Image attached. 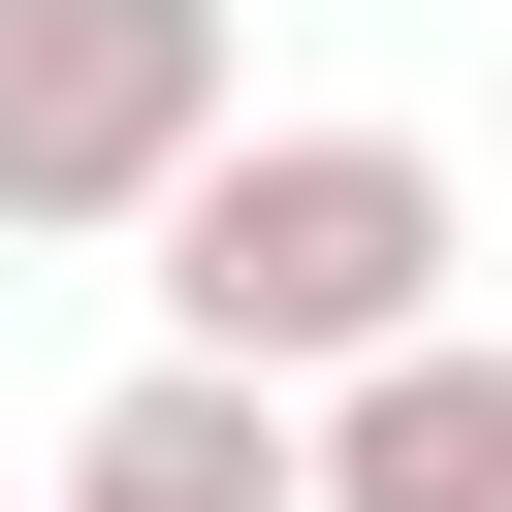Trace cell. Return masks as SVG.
<instances>
[{"label":"cell","instance_id":"obj_3","mask_svg":"<svg viewBox=\"0 0 512 512\" xmlns=\"http://www.w3.org/2000/svg\"><path fill=\"white\" fill-rule=\"evenodd\" d=\"M288 480H320V512H512V352H480V320L352 352V384L288 416Z\"/></svg>","mask_w":512,"mask_h":512},{"label":"cell","instance_id":"obj_1","mask_svg":"<svg viewBox=\"0 0 512 512\" xmlns=\"http://www.w3.org/2000/svg\"><path fill=\"white\" fill-rule=\"evenodd\" d=\"M128 256H160V352H192V384L320 416L352 352H416V320H448V160H416V128H224Z\"/></svg>","mask_w":512,"mask_h":512},{"label":"cell","instance_id":"obj_4","mask_svg":"<svg viewBox=\"0 0 512 512\" xmlns=\"http://www.w3.org/2000/svg\"><path fill=\"white\" fill-rule=\"evenodd\" d=\"M32 512H320V480H288V416H256V384L128 352V384L64 416V480H32Z\"/></svg>","mask_w":512,"mask_h":512},{"label":"cell","instance_id":"obj_2","mask_svg":"<svg viewBox=\"0 0 512 512\" xmlns=\"http://www.w3.org/2000/svg\"><path fill=\"white\" fill-rule=\"evenodd\" d=\"M224 128H256L224 0H0V256H128Z\"/></svg>","mask_w":512,"mask_h":512}]
</instances>
